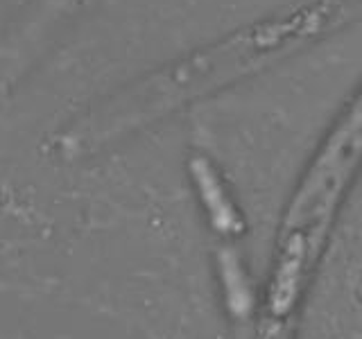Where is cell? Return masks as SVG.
I'll return each instance as SVG.
<instances>
[{
    "instance_id": "1",
    "label": "cell",
    "mask_w": 362,
    "mask_h": 339,
    "mask_svg": "<svg viewBox=\"0 0 362 339\" xmlns=\"http://www.w3.org/2000/svg\"><path fill=\"white\" fill-rule=\"evenodd\" d=\"M362 154V93L356 100L354 109L349 111V116L342 120L337 131L331 136L326 150L322 152L320 161H317L313 174L305 184L299 206L301 213L326 210L331 199L335 197L333 192L339 188L342 179L349 174V170L354 167L358 156Z\"/></svg>"
},
{
    "instance_id": "2",
    "label": "cell",
    "mask_w": 362,
    "mask_h": 339,
    "mask_svg": "<svg viewBox=\"0 0 362 339\" xmlns=\"http://www.w3.org/2000/svg\"><path fill=\"white\" fill-rule=\"evenodd\" d=\"M190 170H192V177H195V181H197L202 199H204V203H206L211 215H213V224L218 226L220 231L233 229V226H235L233 210L229 206V201H226L220 181L211 170V165L204 161V158H195L192 165H190Z\"/></svg>"
}]
</instances>
